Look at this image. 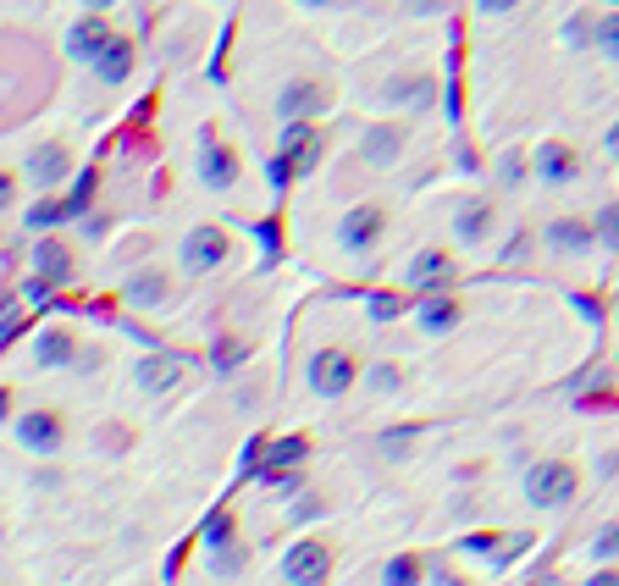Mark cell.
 Returning <instances> with one entry per match:
<instances>
[{
  "label": "cell",
  "instance_id": "6da1fadb",
  "mask_svg": "<svg viewBox=\"0 0 619 586\" xmlns=\"http://www.w3.org/2000/svg\"><path fill=\"white\" fill-rule=\"evenodd\" d=\"M305 382H310V393H321V398H343V393L360 382V365H354L349 349H316L310 365H305Z\"/></svg>",
  "mask_w": 619,
  "mask_h": 586
},
{
  "label": "cell",
  "instance_id": "7a4b0ae2",
  "mask_svg": "<svg viewBox=\"0 0 619 586\" xmlns=\"http://www.w3.org/2000/svg\"><path fill=\"white\" fill-rule=\"evenodd\" d=\"M575 487H580V476H575L569 459H542V465L525 470V498H531L536 509H558V503H569Z\"/></svg>",
  "mask_w": 619,
  "mask_h": 586
},
{
  "label": "cell",
  "instance_id": "3957f363",
  "mask_svg": "<svg viewBox=\"0 0 619 586\" xmlns=\"http://www.w3.org/2000/svg\"><path fill=\"white\" fill-rule=\"evenodd\" d=\"M382 233H387V211H382V205H354V211L343 216V227H338V244H343L349 255H371V249L382 244Z\"/></svg>",
  "mask_w": 619,
  "mask_h": 586
},
{
  "label": "cell",
  "instance_id": "277c9868",
  "mask_svg": "<svg viewBox=\"0 0 619 586\" xmlns=\"http://www.w3.org/2000/svg\"><path fill=\"white\" fill-rule=\"evenodd\" d=\"M111 40H117V34H111L106 12H89V18H78V23L67 29V56H73V62H89V67H95V62H100V56L111 51Z\"/></svg>",
  "mask_w": 619,
  "mask_h": 586
},
{
  "label": "cell",
  "instance_id": "5b68a950",
  "mask_svg": "<svg viewBox=\"0 0 619 586\" xmlns=\"http://www.w3.org/2000/svg\"><path fill=\"white\" fill-rule=\"evenodd\" d=\"M288 580L294 586H321L327 580V569H332V547L327 542H316V536H305V542H294L288 547Z\"/></svg>",
  "mask_w": 619,
  "mask_h": 586
},
{
  "label": "cell",
  "instance_id": "8992f818",
  "mask_svg": "<svg viewBox=\"0 0 619 586\" xmlns=\"http://www.w3.org/2000/svg\"><path fill=\"white\" fill-rule=\"evenodd\" d=\"M227 249H233L227 233L205 222V227H194V233L183 238V271H216V266L227 260Z\"/></svg>",
  "mask_w": 619,
  "mask_h": 586
},
{
  "label": "cell",
  "instance_id": "52a82bcc",
  "mask_svg": "<svg viewBox=\"0 0 619 586\" xmlns=\"http://www.w3.org/2000/svg\"><path fill=\"white\" fill-rule=\"evenodd\" d=\"M575 172H580V156H575L564 139H542V145H536V178H542L547 189L575 183Z\"/></svg>",
  "mask_w": 619,
  "mask_h": 586
},
{
  "label": "cell",
  "instance_id": "ba28073f",
  "mask_svg": "<svg viewBox=\"0 0 619 586\" xmlns=\"http://www.w3.org/2000/svg\"><path fill=\"white\" fill-rule=\"evenodd\" d=\"M62 415H51V409H29V415H18V443L23 448H34V454H56L62 448Z\"/></svg>",
  "mask_w": 619,
  "mask_h": 586
},
{
  "label": "cell",
  "instance_id": "9c48e42d",
  "mask_svg": "<svg viewBox=\"0 0 619 586\" xmlns=\"http://www.w3.org/2000/svg\"><path fill=\"white\" fill-rule=\"evenodd\" d=\"M316 156H321L316 128H310V122H288V134H282V156H277V161L288 167V178H294V172H310Z\"/></svg>",
  "mask_w": 619,
  "mask_h": 586
},
{
  "label": "cell",
  "instance_id": "30bf717a",
  "mask_svg": "<svg viewBox=\"0 0 619 586\" xmlns=\"http://www.w3.org/2000/svg\"><path fill=\"white\" fill-rule=\"evenodd\" d=\"M67 172H73V156H67V145H40V150H29V178H34V189H56V183H67Z\"/></svg>",
  "mask_w": 619,
  "mask_h": 586
},
{
  "label": "cell",
  "instance_id": "8fae6325",
  "mask_svg": "<svg viewBox=\"0 0 619 586\" xmlns=\"http://www.w3.org/2000/svg\"><path fill=\"white\" fill-rule=\"evenodd\" d=\"M200 178H205L211 189H233V183H238V150L222 145V139H205V145H200Z\"/></svg>",
  "mask_w": 619,
  "mask_h": 586
},
{
  "label": "cell",
  "instance_id": "7c38bea8",
  "mask_svg": "<svg viewBox=\"0 0 619 586\" xmlns=\"http://www.w3.org/2000/svg\"><path fill=\"white\" fill-rule=\"evenodd\" d=\"M34 271H40L45 288L67 283V277H73V249H67L62 238H40V244H34Z\"/></svg>",
  "mask_w": 619,
  "mask_h": 586
},
{
  "label": "cell",
  "instance_id": "4fadbf2b",
  "mask_svg": "<svg viewBox=\"0 0 619 586\" xmlns=\"http://www.w3.org/2000/svg\"><path fill=\"white\" fill-rule=\"evenodd\" d=\"M34 360H40V365H51V371H62V365H73V360H78V338H73L67 327H45V332L34 338Z\"/></svg>",
  "mask_w": 619,
  "mask_h": 586
},
{
  "label": "cell",
  "instance_id": "5bb4252c",
  "mask_svg": "<svg viewBox=\"0 0 619 586\" xmlns=\"http://www.w3.org/2000/svg\"><path fill=\"white\" fill-rule=\"evenodd\" d=\"M178 382H183V360H172V354L139 360V387H145V393H172Z\"/></svg>",
  "mask_w": 619,
  "mask_h": 586
},
{
  "label": "cell",
  "instance_id": "9a60e30c",
  "mask_svg": "<svg viewBox=\"0 0 619 586\" xmlns=\"http://www.w3.org/2000/svg\"><path fill=\"white\" fill-rule=\"evenodd\" d=\"M316 106H327V89H321V84H288V89L277 95V111H282V122H294V117L305 122Z\"/></svg>",
  "mask_w": 619,
  "mask_h": 586
},
{
  "label": "cell",
  "instance_id": "2e32d148",
  "mask_svg": "<svg viewBox=\"0 0 619 586\" xmlns=\"http://www.w3.org/2000/svg\"><path fill=\"white\" fill-rule=\"evenodd\" d=\"M591 244H597V227H586V222H575V216H564V222L547 227V249H558V255H580V249H591Z\"/></svg>",
  "mask_w": 619,
  "mask_h": 586
},
{
  "label": "cell",
  "instance_id": "e0dca14e",
  "mask_svg": "<svg viewBox=\"0 0 619 586\" xmlns=\"http://www.w3.org/2000/svg\"><path fill=\"white\" fill-rule=\"evenodd\" d=\"M487 233H492V205H487V200L459 205V216H453V238H459V244H481Z\"/></svg>",
  "mask_w": 619,
  "mask_h": 586
},
{
  "label": "cell",
  "instance_id": "ac0fdd59",
  "mask_svg": "<svg viewBox=\"0 0 619 586\" xmlns=\"http://www.w3.org/2000/svg\"><path fill=\"white\" fill-rule=\"evenodd\" d=\"M398 156H404V134L398 128H371L365 134V161L371 167H393Z\"/></svg>",
  "mask_w": 619,
  "mask_h": 586
},
{
  "label": "cell",
  "instance_id": "d6986e66",
  "mask_svg": "<svg viewBox=\"0 0 619 586\" xmlns=\"http://www.w3.org/2000/svg\"><path fill=\"white\" fill-rule=\"evenodd\" d=\"M404 277H409V288H437V283L448 277V255H442V249H420V255L409 260Z\"/></svg>",
  "mask_w": 619,
  "mask_h": 586
},
{
  "label": "cell",
  "instance_id": "ffe728a7",
  "mask_svg": "<svg viewBox=\"0 0 619 586\" xmlns=\"http://www.w3.org/2000/svg\"><path fill=\"white\" fill-rule=\"evenodd\" d=\"M459 316H465L459 299H448V294H442V299H426V305H420V332H431V338H437V332H453Z\"/></svg>",
  "mask_w": 619,
  "mask_h": 586
},
{
  "label": "cell",
  "instance_id": "44dd1931",
  "mask_svg": "<svg viewBox=\"0 0 619 586\" xmlns=\"http://www.w3.org/2000/svg\"><path fill=\"white\" fill-rule=\"evenodd\" d=\"M128 73H134V45H128V40H111V51L95 62V78H100V84H122Z\"/></svg>",
  "mask_w": 619,
  "mask_h": 586
},
{
  "label": "cell",
  "instance_id": "7402d4cb",
  "mask_svg": "<svg viewBox=\"0 0 619 586\" xmlns=\"http://www.w3.org/2000/svg\"><path fill=\"white\" fill-rule=\"evenodd\" d=\"M122 299H128V305H167V271H139V277H128Z\"/></svg>",
  "mask_w": 619,
  "mask_h": 586
},
{
  "label": "cell",
  "instance_id": "603a6c76",
  "mask_svg": "<svg viewBox=\"0 0 619 586\" xmlns=\"http://www.w3.org/2000/svg\"><path fill=\"white\" fill-rule=\"evenodd\" d=\"M382 100H398V106H431V78H393L387 89H382Z\"/></svg>",
  "mask_w": 619,
  "mask_h": 586
},
{
  "label": "cell",
  "instance_id": "cb8c5ba5",
  "mask_svg": "<svg viewBox=\"0 0 619 586\" xmlns=\"http://www.w3.org/2000/svg\"><path fill=\"white\" fill-rule=\"evenodd\" d=\"M420 558L415 553H398V558H387V569H382V586H420Z\"/></svg>",
  "mask_w": 619,
  "mask_h": 586
},
{
  "label": "cell",
  "instance_id": "d4e9b609",
  "mask_svg": "<svg viewBox=\"0 0 619 586\" xmlns=\"http://www.w3.org/2000/svg\"><path fill=\"white\" fill-rule=\"evenodd\" d=\"M305 448H310L305 437H282V443H271V454L260 459V470L271 476V470H282V465H299V459H305Z\"/></svg>",
  "mask_w": 619,
  "mask_h": 586
},
{
  "label": "cell",
  "instance_id": "484cf974",
  "mask_svg": "<svg viewBox=\"0 0 619 586\" xmlns=\"http://www.w3.org/2000/svg\"><path fill=\"white\" fill-rule=\"evenodd\" d=\"M591 40H597V51H602V56H613V62H619V12L591 18Z\"/></svg>",
  "mask_w": 619,
  "mask_h": 586
},
{
  "label": "cell",
  "instance_id": "4316f807",
  "mask_svg": "<svg viewBox=\"0 0 619 586\" xmlns=\"http://www.w3.org/2000/svg\"><path fill=\"white\" fill-rule=\"evenodd\" d=\"M89 200H95V172H84V178L73 183V194H67L62 205H67V216H78V211H89Z\"/></svg>",
  "mask_w": 619,
  "mask_h": 586
},
{
  "label": "cell",
  "instance_id": "83f0119b",
  "mask_svg": "<svg viewBox=\"0 0 619 586\" xmlns=\"http://www.w3.org/2000/svg\"><path fill=\"white\" fill-rule=\"evenodd\" d=\"M56 222H67V205H62V200H40V205L29 211V227H56Z\"/></svg>",
  "mask_w": 619,
  "mask_h": 586
},
{
  "label": "cell",
  "instance_id": "f1b7e54d",
  "mask_svg": "<svg viewBox=\"0 0 619 586\" xmlns=\"http://www.w3.org/2000/svg\"><path fill=\"white\" fill-rule=\"evenodd\" d=\"M597 244L619 249V200H613V205H602V216H597Z\"/></svg>",
  "mask_w": 619,
  "mask_h": 586
},
{
  "label": "cell",
  "instance_id": "f546056e",
  "mask_svg": "<svg viewBox=\"0 0 619 586\" xmlns=\"http://www.w3.org/2000/svg\"><path fill=\"white\" fill-rule=\"evenodd\" d=\"M591 553H597V558H619V525H602L597 542H591Z\"/></svg>",
  "mask_w": 619,
  "mask_h": 586
},
{
  "label": "cell",
  "instance_id": "4dcf8cb0",
  "mask_svg": "<svg viewBox=\"0 0 619 586\" xmlns=\"http://www.w3.org/2000/svg\"><path fill=\"white\" fill-rule=\"evenodd\" d=\"M205 542H211V547L233 542V520H227V514H211V525H205Z\"/></svg>",
  "mask_w": 619,
  "mask_h": 586
},
{
  "label": "cell",
  "instance_id": "1f68e13d",
  "mask_svg": "<svg viewBox=\"0 0 619 586\" xmlns=\"http://www.w3.org/2000/svg\"><path fill=\"white\" fill-rule=\"evenodd\" d=\"M371 316L376 321H393L398 316V294H371Z\"/></svg>",
  "mask_w": 619,
  "mask_h": 586
},
{
  "label": "cell",
  "instance_id": "d6a6232c",
  "mask_svg": "<svg viewBox=\"0 0 619 586\" xmlns=\"http://www.w3.org/2000/svg\"><path fill=\"white\" fill-rule=\"evenodd\" d=\"M371 382H376V387H398V371H393V365H382V371H371Z\"/></svg>",
  "mask_w": 619,
  "mask_h": 586
},
{
  "label": "cell",
  "instance_id": "836d02e7",
  "mask_svg": "<svg viewBox=\"0 0 619 586\" xmlns=\"http://www.w3.org/2000/svg\"><path fill=\"white\" fill-rule=\"evenodd\" d=\"M520 172H525V161H520V156H503V178H509V183H514V178H520Z\"/></svg>",
  "mask_w": 619,
  "mask_h": 586
},
{
  "label": "cell",
  "instance_id": "e575fe53",
  "mask_svg": "<svg viewBox=\"0 0 619 586\" xmlns=\"http://www.w3.org/2000/svg\"><path fill=\"white\" fill-rule=\"evenodd\" d=\"M586 586H619V569H597V575H591Z\"/></svg>",
  "mask_w": 619,
  "mask_h": 586
},
{
  "label": "cell",
  "instance_id": "d590c367",
  "mask_svg": "<svg viewBox=\"0 0 619 586\" xmlns=\"http://www.w3.org/2000/svg\"><path fill=\"white\" fill-rule=\"evenodd\" d=\"M7 205H12V178L0 172V211H7Z\"/></svg>",
  "mask_w": 619,
  "mask_h": 586
},
{
  "label": "cell",
  "instance_id": "8d00e7d4",
  "mask_svg": "<svg viewBox=\"0 0 619 586\" xmlns=\"http://www.w3.org/2000/svg\"><path fill=\"white\" fill-rule=\"evenodd\" d=\"M602 145H608V156H613V161H619V122H613V128H608V139H602Z\"/></svg>",
  "mask_w": 619,
  "mask_h": 586
},
{
  "label": "cell",
  "instance_id": "74e56055",
  "mask_svg": "<svg viewBox=\"0 0 619 586\" xmlns=\"http://www.w3.org/2000/svg\"><path fill=\"white\" fill-rule=\"evenodd\" d=\"M7 409H12V393H7V387H0V420H7Z\"/></svg>",
  "mask_w": 619,
  "mask_h": 586
},
{
  "label": "cell",
  "instance_id": "f35d334b",
  "mask_svg": "<svg viewBox=\"0 0 619 586\" xmlns=\"http://www.w3.org/2000/svg\"><path fill=\"white\" fill-rule=\"evenodd\" d=\"M442 586H465V580H442Z\"/></svg>",
  "mask_w": 619,
  "mask_h": 586
}]
</instances>
